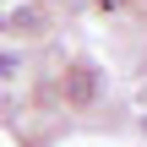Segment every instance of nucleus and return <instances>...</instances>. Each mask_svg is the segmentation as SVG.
Segmentation results:
<instances>
[{
  "instance_id": "4",
  "label": "nucleus",
  "mask_w": 147,
  "mask_h": 147,
  "mask_svg": "<svg viewBox=\"0 0 147 147\" xmlns=\"http://www.w3.org/2000/svg\"><path fill=\"white\" fill-rule=\"evenodd\" d=\"M142 131H147V120H142Z\"/></svg>"
},
{
  "instance_id": "2",
  "label": "nucleus",
  "mask_w": 147,
  "mask_h": 147,
  "mask_svg": "<svg viewBox=\"0 0 147 147\" xmlns=\"http://www.w3.org/2000/svg\"><path fill=\"white\" fill-rule=\"evenodd\" d=\"M38 22H44V11H38V5H22V11H11V16H5V27H11V33H33Z\"/></svg>"
},
{
  "instance_id": "3",
  "label": "nucleus",
  "mask_w": 147,
  "mask_h": 147,
  "mask_svg": "<svg viewBox=\"0 0 147 147\" xmlns=\"http://www.w3.org/2000/svg\"><path fill=\"white\" fill-rule=\"evenodd\" d=\"M98 5H104V11H115V5H120V0H98Z\"/></svg>"
},
{
  "instance_id": "1",
  "label": "nucleus",
  "mask_w": 147,
  "mask_h": 147,
  "mask_svg": "<svg viewBox=\"0 0 147 147\" xmlns=\"http://www.w3.org/2000/svg\"><path fill=\"white\" fill-rule=\"evenodd\" d=\"M93 98H98V65H93V60H76V65L65 71V104H71V109H87Z\"/></svg>"
}]
</instances>
